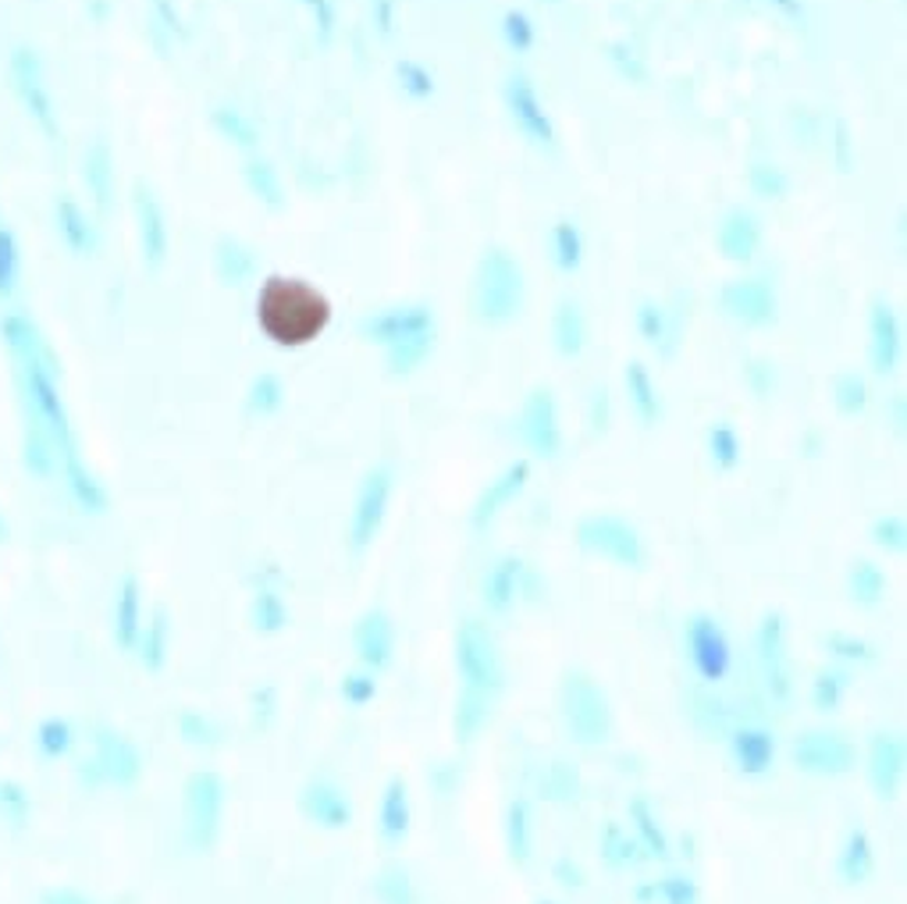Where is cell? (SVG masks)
Returning a JSON list of instances; mask_svg holds the SVG:
<instances>
[{
	"instance_id": "obj_1",
	"label": "cell",
	"mask_w": 907,
	"mask_h": 904,
	"mask_svg": "<svg viewBox=\"0 0 907 904\" xmlns=\"http://www.w3.org/2000/svg\"><path fill=\"white\" fill-rule=\"evenodd\" d=\"M364 335L385 349L391 374H414L435 349V314L427 306H391L364 321Z\"/></svg>"
},
{
	"instance_id": "obj_2",
	"label": "cell",
	"mask_w": 907,
	"mask_h": 904,
	"mask_svg": "<svg viewBox=\"0 0 907 904\" xmlns=\"http://www.w3.org/2000/svg\"><path fill=\"white\" fill-rule=\"evenodd\" d=\"M282 317L285 324L275 332V343H310L324 332V324L332 317V306L314 285L303 278H271L264 296L256 299V321L267 324Z\"/></svg>"
},
{
	"instance_id": "obj_3",
	"label": "cell",
	"mask_w": 907,
	"mask_h": 904,
	"mask_svg": "<svg viewBox=\"0 0 907 904\" xmlns=\"http://www.w3.org/2000/svg\"><path fill=\"white\" fill-rule=\"evenodd\" d=\"M683 662L697 688H723L737 670V648L730 630L712 612H691L683 620Z\"/></svg>"
},
{
	"instance_id": "obj_4",
	"label": "cell",
	"mask_w": 907,
	"mask_h": 904,
	"mask_svg": "<svg viewBox=\"0 0 907 904\" xmlns=\"http://www.w3.org/2000/svg\"><path fill=\"white\" fill-rule=\"evenodd\" d=\"M559 715L570 741L580 748H598L612 738V705L605 688L588 670H570L559 688Z\"/></svg>"
},
{
	"instance_id": "obj_5",
	"label": "cell",
	"mask_w": 907,
	"mask_h": 904,
	"mask_svg": "<svg viewBox=\"0 0 907 904\" xmlns=\"http://www.w3.org/2000/svg\"><path fill=\"white\" fill-rule=\"evenodd\" d=\"M573 541L584 552L623 570H641L648 562V545L641 531L620 514H584L573 524Z\"/></svg>"
},
{
	"instance_id": "obj_6",
	"label": "cell",
	"mask_w": 907,
	"mask_h": 904,
	"mask_svg": "<svg viewBox=\"0 0 907 904\" xmlns=\"http://www.w3.org/2000/svg\"><path fill=\"white\" fill-rule=\"evenodd\" d=\"M523 303V271L506 250H488V257L477 267L473 282V311L488 324H506L520 314Z\"/></svg>"
},
{
	"instance_id": "obj_7",
	"label": "cell",
	"mask_w": 907,
	"mask_h": 904,
	"mask_svg": "<svg viewBox=\"0 0 907 904\" xmlns=\"http://www.w3.org/2000/svg\"><path fill=\"white\" fill-rule=\"evenodd\" d=\"M456 670L463 684L470 691H481L488 698L499 702V694L506 688V667H502V652L495 644L491 630L477 620H463L456 630Z\"/></svg>"
},
{
	"instance_id": "obj_8",
	"label": "cell",
	"mask_w": 907,
	"mask_h": 904,
	"mask_svg": "<svg viewBox=\"0 0 907 904\" xmlns=\"http://www.w3.org/2000/svg\"><path fill=\"white\" fill-rule=\"evenodd\" d=\"M755 662H758V680L762 691L773 705L786 709L794 698V659H791V630H786V617L779 609L765 612L758 630H755Z\"/></svg>"
},
{
	"instance_id": "obj_9",
	"label": "cell",
	"mask_w": 907,
	"mask_h": 904,
	"mask_svg": "<svg viewBox=\"0 0 907 904\" xmlns=\"http://www.w3.org/2000/svg\"><path fill=\"white\" fill-rule=\"evenodd\" d=\"M791 762L801 773L823 776V780H840L858 765V744H854L844 730H801L791 741Z\"/></svg>"
},
{
	"instance_id": "obj_10",
	"label": "cell",
	"mask_w": 907,
	"mask_h": 904,
	"mask_svg": "<svg viewBox=\"0 0 907 904\" xmlns=\"http://www.w3.org/2000/svg\"><path fill=\"white\" fill-rule=\"evenodd\" d=\"M391 488H396V470H391L388 464L370 467L364 481H359L353 517H349L353 552H367L374 545V538L381 535L385 517H388V502H391Z\"/></svg>"
},
{
	"instance_id": "obj_11",
	"label": "cell",
	"mask_w": 907,
	"mask_h": 904,
	"mask_svg": "<svg viewBox=\"0 0 907 904\" xmlns=\"http://www.w3.org/2000/svg\"><path fill=\"white\" fill-rule=\"evenodd\" d=\"M221 812H225V780L217 773H196L185 783V833H190L193 847H214Z\"/></svg>"
},
{
	"instance_id": "obj_12",
	"label": "cell",
	"mask_w": 907,
	"mask_h": 904,
	"mask_svg": "<svg viewBox=\"0 0 907 904\" xmlns=\"http://www.w3.org/2000/svg\"><path fill=\"white\" fill-rule=\"evenodd\" d=\"M517 438L527 453L541 459H556L562 453V428H559V406L552 388H534L520 406Z\"/></svg>"
},
{
	"instance_id": "obj_13",
	"label": "cell",
	"mask_w": 907,
	"mask_h": 904,
	"mask_svg": "<svg viewBox=\"0 0 907 904\" xmlns=\"http://www.w3.org/2000/svg\"><path fill=\"white\" fill-rule=\"evenodd\" d=\"M907 773V744L900 730H876L865 748V776L868 788L883 801H897Z\"/></svg>"
},
{
	"instance_id": "obj_14",
	"label": "cell",
	"mask_w": 907,
	"mask_h": 904,
	"mask_svg": "<svg viewBox=\"0 0 907 904\" xmlns=\"http://www.w3.org/2000/svg\"><path fill=\"white\" fill-rule=\"evenodd\" d=\"M538 585V573L527 567L520 556H502L495 559L485 581H481V602L491 617H506L517 609V602L530 599V591Z\"/></svg>"
},
{
	"instance_id": "obj_15",
	"label": "cell",
	"mask_w": 907,
	"mask_h": 904,
	"mask_svg": "<svg viewBox=\"0 0 907 904\" xmlns=\"http://www.w3.org/2000/svg\"><path fill=\"white\" fill-rule=\"evenodd\" d=\"M396 641H399V627L396 617L388 609L374 606L367 609L364 617L353 623V648H356V662L367 667L374 673H381L391 667L396 659Z\"/></svg>"
},
{
	"instance_id": "obj_16",
	"label": "cell",
	"mask_w": 907,
	"mask_h": 904,
	"mask_svg": "<svg viewBox=\"0 0 907 904\" xmlns=\"http://www.w3.org/2000/svg\"><path fill=\"white\" fill-rule=\"evenodd\" d=\"M299 812L310 819L314 826L332 830V833L353 826V798L328 773H317L306 780V788L299 794Z\"/></svg>"
},
{
	"instance_id": "obj_17",
	"label": "cell",
	"mask_w": 907,
	"mask_h": 904,
	"mask_svg": "<svg viewBox=\"0 0 907 904\" xmlns=\"http://www.w3.org/2000/svg\"><path fill=\"white\" fill-rule=\"evenodd\" d=\"M726 748H730L733 765H737V773L747 776V780H758V776L773 773L776 755H779L776 733L768 727H762V723H737L726 733Z\"/></svg>"
},
{
	"instance_id": "obj_18",
	"label": "cell",
	"mask_w": 907,
	"mask_h": 904,
	"mask_svg": "<svg viewBox=\"0 0 907 904\" xmlns=\"http://www.w3.org/2000/svg\"><path fill=\"white\" fill-rule=\"evenodd\" d=\"M723 314L733 317V321H741V324H751V328L776 321V293H773V285H768L765 278L730 282L723 288Z\"/></svg>"
},
{
	"instance_id": "obj_19",
	"label": "cell",
	"mask_w": 907,
	"mask_h": 904,
	"mask_svg": "<svg viewBox=\"0 0 907 904\" xmlns=\"http://www.w3.org/2000/svg\"><path fill=\"white\" fill-rule=\"evenodd\" d=\"M683 715L687 723L705 733V738H726V733L741 723V712L733 709L730 698H723L715 688H691L687 698H683Z\"/></svg>"
},
{
	"instance_id": "obj_20",
	"label": "cell",
	"mask_w": 907,
	"mask_h": 904,
	"mask_svg": "<svg viewBox=\"0 0 907 904\" xmlns=\"http://www.w3.org/2000/svg\"><path fill=\"white\" fill-rule=\"evenodd\" d=\"M527 477H530V464H527V459H517V464H509L499 477H495V481H488V488L481 491V499H477L473 509H470V527L477 535L488 531V527L495 524V517H499L502 509L520 496Z\"/></svg>"
},
{
	"instance_id": "obj_21",
	"label": "cell",
	"mask_w": 907,
	"mask_h": 904,
	"mask_svg": "<svg viewBox=\"0 0 907 904\" xmlns=\"http://www.w3.org/2000/svg\"><path fill=\"white\" fill-rule=\"evenodd\" d=\"M414 826V798H409V780L406 773H391L385 791H381V809H378V833L385 844H402Z\"/></svg>"
},
{
	"instance_id": "obj_22",
	"label": "cell",
	"mask_w": 907,
	"mask_h": 904,
	"mask_svg": "<svg viewBox=\"0 0 907 904\" xmlns=\"http://www.w3.org/2000/svg\"><path fill=\"white\" fill-rule=\"evenodd\" d=\"M626 815H630V833L644 847V855L648 859H659V862L670 859L673 844H670V833H665V826H662L659 809L652 805V798H648V794H633L630 805H626Z\"/></svg>"
},
{
	"instance_id": "obj_23",
	"label": "cell",
	"mask_w": 907,
	"mask_h": 904,
	"mask_svg": "<svg viewBox=\"0 0 907 904\" xmlns=\"http://www.w3.org/2000/svg\"><path fill=\"white\" fill-rule=\"evenodd\" d=\"M836 873L847 886H862L876 873V844H872V833L865 826L847 830L840 851H836Z\"/></svg>"
},
{
	"instance_id": "obj_24",
	"label": "cell",
	"mask_w": 907,
	"mask_h": 904,
	"mask_svg": "<svg viewBox=\"0 0 907 904\" xmlns=\"http://www.w3.org/2000/svg\"><path fill=\"white\" fill-rule=\"evenodd\" d=\"M598 855H602V865L609 873H630V869H641L648 862L644 847L630 833V826L615 823V819H609L602 833H598Z\"/></svg>"
},
{
	"instance_id": "obj_25",
	"label": "cell",
	"mask_w": 907,
	"mask_h": 904,
	"mask_svg": "<svg viewBox=\"0 0 907 904\" xmlns=\"http://www.w3.org/2000/svg\"><path fill=\"white\" fill-rule=\"evenodd\" d=\"M868 356H872V370L876 374H894V367L900 360V324H897V314L889 303H879L876 311H872Z\"/></svg>"
},
{
	"instance_id": "obj_26",
	"label": "cell",
	"mask_w": 907,
	"mask_h": 904,
	"mask_svg": "<svg viewBox=\"0 0 907 904\" xmlns=\"http://www.w3.org/2000/svg\"><path fill=\"white\" fill-rule=\"evenodd\" d=\"M506 851L517 869H523L534 855V812H530V801L523 794L506 805Z\"/></svg>"
},
{
	"instance_id": "obj_27",
	"label": "cell",
	"mask_w": 907,
	"mask_h": 904,
	"mask_svg": "<svg viewBox=\"0 0 907 904\" xmlns=\"http://www.w3.org/2000/svg\"><path fill=\"white\" fill-rule=\"evenodd\" d=\"M509 104H512V118H517L520 129H523L527 135H534L538 143H552V140H556V132H552V125H549V114L541 111V100H538L534 87H530V82H527L523 75L512 79V87H509Z\"/></svg>"
},
{
	"instance_id": "obj_28",
	"label": "cell",
	"mask_w": 907,
	"mask_h": 904,
	"mask_svg": "<svg viewBox=\"0 0 907 904\" xmlns=\"http://www.w3.org/2000/svg\"><path fill=\"white\" fill-rule=\"evenodd\" d=\"M626 392H630V406L638 420L644 428H655L662 420V396H659V385L652 378V370H648L641 360L626 364Z\"/></svg>"
},
{
	"instance_id": "obj_29",
	"label": "cell",
	"mask_w": 907,
	"mask_h": 904,
	"mask_svg": "<svg viewBox=\"0 0 907 904\" xmlns=\"http://www.w3.org/2000/svg\"><path fill=\"white\" fill-rule=\"evenodd\" d=\"M538 788H541V798L544 801H552V805H562V809H570L580 801V794H584V776H580V770L573 762L567 759H552L549 765H544V773L538 780Z\"/></svg>"
},
{
	"instance_id": "obj_30",
	"label": "cell",
	"mask_w": 907,
	"mask_h": 904,
	"mask_svg": "<svg viewBox=\"0 0 907 904\" xmlns=\"http://www.w3.org/2000/svg\"><path fill=\"white\" fill-rule=\"evenodd\" d=\"M719 250H723L726 261H747L751 253H755L758 238H762V228L758 221L751 217L747 211H733L723 225H719Z\"/></svg>"
},
{
	"instance_id": "obj_31",
	"label": "cell",
	"mask_w": 907,
	"mask_h": 904,
	"mask_svg": "<svg viewBox=\"0 0 907 904\" xmlns=\"http://www.w3.org/2000/svg\"><path fill=\"white\" fill-rule=\"evenodd\" d=\"M886 588H889V577L879 562L872 559H854L850 570H847V595L854 606L862 609H876L883 599H886Z\"/></svg>"
},
{
	"instance_id": "obj_32",
	"label": "cell",
	"mask_w": 907,
	"mask_h": 904,
	"mask_svg": "<svg viewBox=\"0 0 907 904\" xmlns=\"http://www.w3.org/2000/svg\"><path fill=\"white\" fill-rule=\"evenodd\" d=\"M100 762H104V773L114 783H125V788L143 773L140 752H135V744L122 738V733H104V738H100Z\"/></svg>"
},
{
	"instance_id": "obj_33",
	"label": "cell",
	"mask_w": 907,
	"mask_h": 904,
	"mask_svg": "<svg viewBox=\"0 0 907 904\" xmlns=\"http://www.w3.org/2000/svg\"><path fill=\"white\" fill-rule=\"evenodd\" d=\"M491 705H495V698H488L481 691H470V688H459V694H456V715H452V727H456L459 744H470L477 733L485 730V723L491 720Z\"/></svg>"
},
{
	"instance_id": "obj_34",
	"label": "cell",
	"mask_w": 907,
	"mask_h": 904,
	"mask_svg": "<svg viewBox=\"0 0 907 904\" xmlns=\"http://www.w3.org/2000/svg\"><path fill=\"white\" fill-rule=\"evenodd\" d=\"M633 897L641 904H701V886L683 873H665L662 880L638 886Z\"/></svg>"
},
{
	"instance_id": "obj_35",
	"label": "cell",
	"mask_w": 907,
	"mask_h": 904,
	"mask_svg": "<svg viewBox=\"0 0 907 904\" xmlns=\"http://www.w3.org/2000/svg\"><path fill=\"white\" fill-rule=\"evenodd\" d=\"M374 897H378V904H420L414 873L396 859L378 869V876H374Z\"/></svg>"
},
{
	"instance_id": "obj_36",
	"label": "cell",
	"mask_w": 907,
	"mask_h": 904,
	"mask_svg": "<svg viewBox=\"0 0 907 904\" xmlns=\"http://www.w3.org/2000/svg\"><path fill=\"white\" fill-rule=\"evenodd\" d=\"M552 335H556V349L562 356H577L588 343V317L580 311L577 299H562L556 321H552Z\"/></svg>"
},
{
	"instance_id": "obj_37",
	"label": "cell",
	"mask_w": 907,
	"mask_h": 904,
	"mask_svg": "<svg viewBox=\"0 0 907 904\" xmlns=\"http://www.w3.org/2000/svg\"><path fill=\"white\" fill-rule=\"evenodd\" d=\"M850 691V670L847 667H823L812 680V705L815 712H840L844 698Z\"/></svg>"
},
{
	"instance_id": "obj_38",
	"label": "cell",
	"mask_w": 907,
	"mask_h": 904,
	"mask_svg": "<svg viewBox=\"0 0 907 904\" xmlns=\"http://www.w3.org/2000/svg\"><path fill=\"white\" fill-rule=\"evenodd\" d=\"M253 627L261 630V634H282L288 627V602L278 595V588H271L264 581L253 595Z\"/></svg>"
},
{
	"instance_id": "obj_39",
	"label": "cell",
	"mask_w": 907,
	"mask_h": 904,
	"mask_svg": "<svg viewBox=\"0 0 907 904\" xmlns=\"http://www.w3.org/2000/svg\"><path fill=\"white\" fill-rule=\"evenodd\" d=\"M709 456L719 470H737L744 459V438L730 420H719L709 428Z\"/></svg>"
},
{
	"instance_id": "obj_40",
	"label": "cell",
	"mask_w": 907,
	"mask_h": 904,
	"mask_svg": "<svg viewBox=\"0 0 907 904\" xmlns=\"http://www.w3.org/2000/svg\"><path fill=\"white\" fill-rule=\"evenodd\" d=\"M638 328L644 335L648 346H655L662 353H673L676 349V335H680V324L670 321V311H662V306L648 303L644 311L638 314Z\"/></svg>"
},
{
	"instance_id": "obj_41",
	"label": "cell",
	"mask_w": 907,
	"mask_h": 904,
	"mask_svg": "<svg viewBox=\"0 0 907 904\" xmlns=\"http://www.w3.org/2000/svg\"><path fill=\"white\" fill-rule=\"evenodd\" d=\"M826 648L836 662H844V667H872V662L879 659L876 644L850 634V630H829L826 634Z\"/></svg>"
},
{
	"instance_id": "obj_42",
	"label": "cell",
	"mask_w": 907,
	"mask_h": 904,
	"mask_svg": "<svg viewBox=\"0 0 907 904\" xmlns=\"http://www.w3.org/2000/svg\"><path fill=\"white\" fill-rule=\"evenodd\" d=\"M118 641L132 648L140 641V581L125 577L122 595H118Z\"/></svg>"
},
{
	"instance_id": "obj_43",
	"label": "cell",
	"mask_w": 907,
	"mask_h": 904,
	"mask_svg": "<svg viewBox=\"0 0 907 904\" xmlns=\"http://www.w3.org/2000/svg\"><path fill=\"white\" fill-rule=\"evenodd\" d=\"M833 403L844 417H858L862 409L868 406V382L858 378L854 370L840 374V378L833 382Z\"/></svg>"
},
{
	"instance_id": "obj_44",
	"label": "cell",
	"mask_w": 907,
	"mask_h": 904,
	"mask_svg": "<svg viewBox=\"0 0 907 904\" xmlns=\"http://www.w3.org/2000/svg\"><path fill=\"white\" fill-rule=\"evenodd\" d=\"M378 691H381L378 673L367 667H356L342 677V698H346V705H353V709H367L374 698H378Z\"/></svg>"
},
{
	"instance_id": "obj_45",
	"label": "cell",
	"mask_w": 907,
	"mask_h": 904,
	"mask_svg": "<svg viewBox=\"0 0 907 904\" xmlns=\"http://www.w3.org/2000/svg\"><path fill=\"white\" fill-rule=\"evenodd\" d=\"M285 403V385L278 374H261V378L253 382L249 388V409L253 414H261V417H271V414H278Z\"/></svg>"
},
{
	"instance_id": "obj_46",
	"label": "cell",
	"mask_w": 907,
	"mask_h": 904,
	"mask_svg": "<svg viewBox=\"0 0 907 904\" xmlns=\"http://www.w3.org/2000/svg\"><path fill=\"white\" fill-rule=\"evenodd\" d=\"M872 541L883 552H904L907 549V524L900 514H886L872 524Z\"/></svg>"
},
{
	"instance_id": "obj_47",
	"label": "cell",
	"mask_w": 907,
	"mask_h": 904,
	"mask_svg": "<svg viewBox=\"0 0 907 904\" xmlns=\"http://www.w3.org/2000/svg\"><path fill=\"white\" fill-rule=\"evenodd\" d=\"M556 257L562 271H573L584 257V238H580V228L573 221H559L556 225Z\"/></svg>"
},
{
	"instance_id": "obj_48",
	"label": "cell",
	"mask_w": 907,
	"mask_h": 904,
	"mask_svg": "<svg viewBox=\"0 0 907 904\" xmlns=\"http://www.w3.org/2000/svg\"><path fill=\"white\" fill-rule=\"evenodd\" d=\"M143 662L150 670H161V662H164V648H167V617H164V609L153 612V623L146 627V634H143Z\"/></svg>"
},
{
	"instance_id": "obj_49",
	"label": "cell",
	"mask_w": 907,
	"mask_h": 904,
	"mask_svg": "<svg viewBox=\"0 0 907 904\" xmlns=\"http://www.w3.org/2000/svg\"><path fill=\"white\" fill-rule=\"evenodd\" d=\"M19 278V246L8 228H0V296H8Z\"/></svg>"
},
{
	"instance_id": "obj_50",
	"label": "cell",
	"mask_w": 907,
	"mask_h": 904,
	"mask_svg": "<svg viewBox=\"0 0 907 904\" xmlns=\"http://www.w3.org/2000/svg\"><path fill=\"white\" fill-rule=\"evenodd\" d=\"M427 780H431V791L438 798H452L459 791V780H463V773H459L456 762H438V765H431Z\"/></svg>"
},
{
	"instance_id": "obj_51",
	"label": "cell",
	"mask_w": 907,
	"mask_h": 904,
	"mask_svg": "<svg viewBox=\"0 0 907 904\" xmlns=\"http://www.w3.org/2000/svg\"><path fill=\"white\" fill-rule=\"evenodd\" d=\"M552 876H556V883L562 886V891H584V886H588L584 869H580L570 855H559V859H556Z\"/></svg>"
},
{
	"instance_id": "obj_52",
	"label": "cell",
	"mask_w": 907,
	"mask_h": 904,
	"mask_svg": "<svg viewBox=\"0 0 907 904\" xmlns=\"http://www.w3.org/2000/svg\"><path fill=\"white\" fill-rule=\"evenodd\" d=\"M182 733H185V741H193V744H214V738H217L214 723L203 720V715H196V712L182 715Z\"/></svg>"
},
{
	"instance_id": "obj_53",
	"label": "cell",
	"mask_w": 907,
	"mask_h": 904,
	"mask_svg": "<svg viewBox=\"0 0 907 904\" xmlns=\"http://www.w3.org/2000/svg\"><path fill=\"white\" fill-rule=\"evenodd\" d=\"M506 37L517 50H527L530 43H534V29H530V22L523 19V14L512 11V14H506Z\"/></svg>"
},
{
	"instance_id": "obj_54",
	"label": "cell",
	"mask_w": 907,
	"mask_h": 904,
	"mask_svg": "<svg viewBox=\"0 0 907 904\" xmlns=\"http://www.w3.org/2000/svg\"><path fill=\"white\" fill-rule=\"evenodd\" d=\"M538 904H559V901H538Z\"/></svg>"
}]
</instances>
